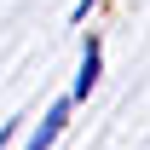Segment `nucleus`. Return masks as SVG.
I'll return each mask as SVG.
<instances>
[{
	"mask_svg": "<svg viewBox=\"0 0 150 150\" xmlns=\"http://www.w3.org/2000/svg\"><path fill=\"white\" fill-rule=\"evenodd\" d=\"M69 104H75V98H58L52 110L40 115V127L29 133V139H23V150H52V139L64 133V121H69Z\"/></svg>",
	"mask_w": 150,
	"mask_h": 150,
	"instance_id": "f257e3e1",
	"label": "nucleus"
},
{
	"mask_svg": "<svg viewBox=\"0 0 150 150\" xmlns=\"http://www.w3.org/2000/svg\"><path fill=\"white\" fill-rule=\"evenodd\" d=\"M98 69H104V52H98V40L87 35V46H81V69H75V87H69V98H87L98 87Z\"/></svg>",
	"mask_w": 150,
	"mask_h": 150,
	"instance_id": "f03ea898",
	"label": "nucleus"
}]
</instances>
